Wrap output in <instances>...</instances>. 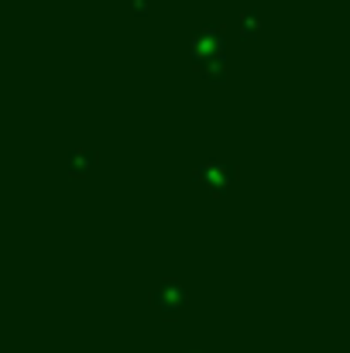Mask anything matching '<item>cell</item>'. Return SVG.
<instances>
[{
	"mask_svg": "<svg viewBox=\"0 0 350 353\" xmlns=\"http://www.w3.org/2000/svg\"><path fill=\"white\" fill-rule=\"evenodd\" d=\"M151 305L162 312V316H179V309L186 305V288L179 281H162L155 292H151Z\"/></svg>",
	"mask_w": 350,
	"mask_h": 353,
	"instance_id": "cell-2",
	"label": "cell"
},
{
	"mask_svg": "<svg viewBox=\"0 0 350 353\" xmlns=\"http://www.w3.org/2000/svg\"><path fill=\"white\" fill-rule=\"evenodd\" d=\"M203 72H206V79H217V83H224V79H227V69H224V59H213V62H203Z\"/></svg>",
	"mask_w": 350,
	"mask_h": 353,
	"instance_id": "cell-5",
	"label": "cell"
},
{
	"mask_svg": "<svg viewBox=\"0 0 350 353\" xmlns=\"http://www.w3.org/2000/svg\"><path fill=\"white\" fill-rule=\"evenodd\" d=\"M240 31H244L247 38H254V34L261 31V17H257L254 10H251V14H244V21H240Z\"/></svg>",
	"mask_w": 350,
	"mask_h": 353,
	"instance_id": "cell-6",
	"label": "cell"
},
{
	"mask_svg": "<svg viewBox=\"0 0 350 353\" xmlns=\"http://www.w3.org/2000/svg\"><path fill=\"white\" fill-rule=\"evenodd\" d=\"M196 179L206 189H213V192H227L233 185V165H227V161H203L196 168Z\"/></svg>",
	"mask_w": 350,
	"mask_h": 353,
	"instance_id": "cell-3",
	"label": "cell"
},
{
	"mask_svg": "<svg viewBox=\"0 0 350 353\" xmlns=\"http://www.w3.org/2000/svg\"><path fill=\"white\" fill-rule=\"evenodd\" d=\"M189 52H193L196 65L213 62V59H224V28H203V31H196L193 41H189Z\"/></svg>",
	"mask_w": 350,
	"mask_h": 353,
	"instance_id": "cell-1",
	"label": "cell"
},
{
	"mask_svg": "<svg viewBox=\"0 0 350 353\" xmlns=\"http://www.w3.org/2000/svg\"><path fill=\"white\" fill-rule=\"evenodd\" d=\"M130 7H134V14H148V0H130Z\"/></svg>",
	"mask_w": 350,
	"mask_h": 353,
	"instance_id": "cell-7",
	"label": "cell"
},
{
	"mask_svg": "<svg viewBox=\"0 0 350 353\" xmlns=\"http://www.w3.org/2000/svg\"><path fill=\"white\" fill-rule=\"evenodd\" d=\"M93 165H97V154H93L90 148L76 144V148L69 151V172H72V175H90Z\"/></svg>",
	"mask_w": 350,
	"mask_h": 353,
	"instance_id": "cell-4",
	"label": "cell"
}]
</instances>
